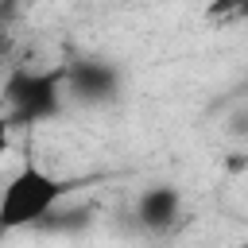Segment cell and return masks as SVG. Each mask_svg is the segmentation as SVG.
I'll use <instances>...</instances> for the list:
<instances>
[{
  "label": "cell",
  "mask_w": 248,
  "mask_h": 248,
  "mask_svg": "<svg viewBox=\"0 0 248 248\" xmlns=\"http://www.w3.org/2000/svg\"><path fill=\"white\" fill-rule=\"evenodd\" d=\"M66 70V93L81 105H108L120 97V70L105 58H74Z\"/></svg>",
  "instance_id": "3957f363"
},
{
  "label": "cell",
  "mask_w": 248,
  "mask_h": 248,
  "mask_svg": "<svg viewBox=\"0 0 248 248\" xmlns=\"http://www.w3.org/2000/svg\"><path fill=\"white\" fill-rule=\"evenodd\" d=\"M66 194H70V182H62L58 174H50V170L27 163V167H19V170L8 178V186H4V198H0V225H4L8 232L31 229V225L46 221V217L58 209V202H62Z\"/></svg>",
  "instance_id": "6da1fadb"
},
{
  "label": "cell",
  "mask_w": 248,
  "mask_h": 248,
  "mask_svg": "<svg viewBox=\"0 0 248 248\" xmlns=\"http://www.w3.org/2000/svg\"><path fill=\"white\" fill-rule=\"evenodd\" d=\"M132 217L143 232L151 236H167L170 229L182 225V190L170 186V182H155V186H143L136 205H132Z\"/></svg>",
  "instance_id": "277c9868"
},
{
  "label": "cell",
  "mask_w": 248,
  "mask_h": 248,
  "mask_svg": "<svg viewBox=\"0 0 248 248\" xmlns=\"http://www.w3.org/2000/svg\"><path fill=\"white\" fill-rule=\"evenodd\" d=\"M66 70H19L8 78V120L12 124H39L58 116L62 101H66Z\"/></svg>",
  "instance_id": "7a4b0ae2"
}]
</instances>
